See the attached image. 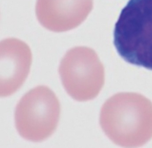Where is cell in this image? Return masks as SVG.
Segmentation results:
<instances>
[{
    "mask_svg": "<svg viewBox=\"0 0 152 148\" xmlns=\"http://www.w3.org/2000/svg\"><path fill=\"white\" fill-rule=\"evenodd\" d=\"M93 9V0H37L39 22L55 32L69 31L83 22Z\"/></svg>",
    "mask_w": 152,
    "mask_h": 148,
    "instance_id": "cell-6",
    "label": "cell"
},
{
    "mask_svg": "<svg viewBox=\"0 0 152 148\" xmlns=\"http://www.w3.org/2000/svg\"><path fill=\"white\" fill-rule=\"evenodd\" d=\"M0 96L7 97L21 87L28 76L32 54L27 44L16 38L0 44Z\"/></svg>",
    "mask_w": 152,
    "mask_h": 148,
    "instance_id": "cell-5",
    "label": "cell"
},
{
    "mask_svg": "<svg viewBox=\"0 0 152 148\" xmlns=\"http://www.w3.org/2000/svg\"><path fill=\"white\" fill-rule=\"evenodd\" d=\"M100 124L114 144L137 147L152 138V102L135 92H120L102 106Z\"/></svg>",
    "mask_w": 152,
    "mask_h": 148,
    "instance_id": "cell-1",
    "label": "cell"
},
{
    "mask_svg": "<svg viewBox=\"0 0 152 148\" xmlns=\"http://www.w3.org/2000/svg\"><path fill=\"white\" fill-rule=\"evenodd\" d=\"M59 73L67 93L77 101L93 99L104 86V67L89 47L69 50L61 61Z\"/></svg>",
    "mask_w": 152,
    "mask_h": 148,
    "instance_id": "cell-4",
    "label": "cell"
},
{
    "mask_svg": "<svg viewBox=\"0 0 152 148\" xmlns=\"http://www.w3.org/2000/svg\"><path fill=\"white\" fill-rule=\"evenodd\" d=\"M119 55L130 64L152 70V0H129L113 31Z\"/></svg>",
    "mask_w": 152,
    "mask_h": 148,
    "instance_id": "cell-2",
    "label": "cell"
},
{
    "mask_svg": "<svg viewBox=\"0 0 152 148\" xmlns=\"http://www.w3.org/2000/svg\"><path fill=\"white\" fill-rule=\"evenodd\" d=\"M60 116V104L54 92L44 85L24 95L15 112L17 131L24 139L39 142L56 131Z\"/></svg>",
    "mask_w": 152,
    "mask_h": 148,
    "instance_id": "cell-3",
    "label": "cell"
}]
</instances>
